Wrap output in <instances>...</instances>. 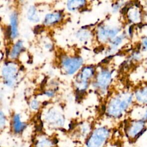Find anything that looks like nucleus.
I'll use <instances>...</instances> for the list:
<instances>
[{
	"label": "nucleus",
	"instance_id": "nucleus-1",
	"mask_svg": "<svg viewBox=\"0 0 147 147\" xmlns=\"http://www.w3.org/2000/svg\"><path fill=\"white\" fill-rule=\"evenodd\" d=\"M147 130V122L142 120L133 119L126 123L125 132L130 143L136 142Z\"/></svg>",
	"mask_w": 147,
	"mask_h": 147
},
{
	"label": "nucleus",
	"instance_id": "nucleus-2",
	"mask_svg": "<svg viewBox=\"0 0 147 147\" xmlns=\"http://www.w3.org/2000/svg\"><path fill=\"white\" fill-rule=\"evenodd\" d=\"M109 137V131L104 127L94 130L86 142L87 147H104Z\"/></svg>",
	"mask_w": 147,
	"mask_h": 147
},
{
	"label": "nucleus",
	"instance_id": "nucleus-3",
	"mask_svg": "<svg viewBox=\"0 0 147 147\" xmlns=\"http://www.w3.org/2000/svg\"><path fill=\"white\" fill-rule=\"evenodd\" d=\"M135 98L141 106H147V85L139 88L135 91Z\"/></svg>",
	"mask_w": 147,
	"mask_h": 147
},
{
	"label": "nucleus",
	"instance_id": "nucleus-4",
	"mask_svg": "<svg viewBox=\"0 0 147 147\" xmlns=\"http://www.w3.org/2000/svg\"><path fill=\"white\" fill-rule=\"evenodd\" d=\"M25 127L26 125L20 121L19 115H16L13 118V130L14 132L20 133L24 130Z\"/></svg>",
	"mask_w": 147,
	"mask_h": 147
},
{
	"label": "nucleus",
	"instance_id": "nucleus-5",
	"mask_svg": "<svg viewBox=\"0 0 147 147\" xmlns=\"http://www.w3.org/2000/svg\"><path fill=\"white\" fill-rule=\"evenodd\" d=\"M53 144L48 139H42L36 142V147H53Z\"/></svg>",
	"mask_w": 147,
	"mask_h": 147
},
{
	"label": "nucleus",
	"instance_id": "nucleus-6",
	"mask_svg": "<svg viewBox=\"0 0 147 147\" xmlns=\"http://www.w3.org/2000/svg\"><path fill=\"white\" fill-rule=\"evenodd\" d=\"M11 22L12 25V34L15 37L17 35V16L15 14H13L11 17Z\"/></svg>",
	"mask_w": 147,
	"mask_h": 147
},
{
	"label": "nucleus",
	"instance_id": "nucleus-7",
	"mask_svg": "<svg viewBox=\"0 0 147 147\" xmlns=\"http://www.w3.org/2000/svg\"><path fill=\"white\" fill-rule=\"evenodd\" d=\"M141 46L142 47V51H147V36L144 37L141 40Z\"/></svg>",
	"mask_w": 147,
	"mask_h": 147
},
{
	"label": "nucleus",
	"instance_id": "nucleus-8",
	"mask_svg": "<svg viewBox=\"0 0 147 147\" xmlns=\"http://www.w3.org/2000/svg\"><path fill=\"white\" fill-rule=\"evenodd\" d=\"M143 13V20L147 23V7L142 10ZM142 20V21H143Z\"/></svg>",
	"mask_w": 147,
	"mask_h": 147
},
{
	"label": "nucleus",
	"instance_id": "nucleus-9",
	"mask_svg": "<svg viewBox=\"0 0 147 147\" xmlns=\"http://www.w3.org/2000/svg\"><path fill=\"white\" fill-rule=\"evenodd\" d=\"M41 29H43V28L42 27V26L41 25H37L34 28V32L35 33H40L41 32V31H42V30H41Z\"/></svg>",
	"mask_w": 147,
	"mask_h": 147
}]
</instances>
